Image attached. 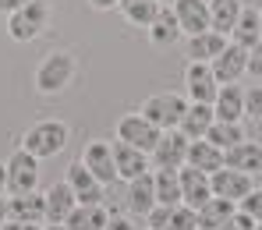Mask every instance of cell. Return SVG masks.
<instances>
[{"label": "cell", "instance_id": "6da1fadb", "mask_svg": "<svg viewBox=\"0 0 262 230\" xmlns=\"http://www.w3.org/2000/svg\"><path fill=\"white\" fill-rule=\"evenodd\" d=\"M50 18H53L50 0H29L21 11L7 14V36L14 43H32L50 29Z\"/></svg>", "mask_w": 262, "mask_h": 230}, {"label": "cell", "instance_id": "7a4b0ae2", "mask_svg": "<svg viewBox=\"0 0 262 230\" xmlns=\"http://www.w3.org/2000/svg\"><path fill=\"white\" fill-rule=\"evenodd\" d=\"M71 78H75V57H71L68 50H53V53H46L43 60H39V67H36V75H32L36 92H43V96H57V92H64L68 85H71Z\"/></svg>", "mask_w": 262, "mask_h": 230}, {"label": "cell", "instance_id": "3957f363", "mask_svg": "<svg viewBox=\"0 0 262 230\" xmlns=\"http://www.w3.org/2000/svg\"><path fill=\"white\" fill-rule=\"evenodd\" d=\"M68 124L64 121H39V124H32L29 131H25V142H21V149L25 152H32L36 159H50V156H57L64 145H68Z\"/></svg>", "mask_w": 262, "mask_h": 230}, {"label": "cell", "instance_id": "277c9868", "mask_svg": "<svg viewBox=\"0 0 262 230\" xmlns=\"http://www.w3.org/2000/svg\"><path fill=\"white\" fill-rule=\"evenodd\" d=\"M184 110H188V99H184V96H177V92H160V96H149L138 113H142L149 124H156L160 131H170V128L181 124Z\"/></svg>", "mask_w": 262, "mask_h": 230}, {"label": "cell", "instance_id": "5b68a950", "mask_svg": "<svg viewBox=\"0 0 262 230\" xmlns=\"http://www.w3.org/2000/svg\"><path fill=\"white\" fill-rule=\"evenodd\" d=\"M188 142H191V138L181 135L177 128L160 131V142H156L152 152H149V163H152L156 170H181L184 159H188Z\"/></svg>", "mask_w": 262, "mask_h": 230}, {"label": "cell", "instance_id": "8992f818", "mask_svg": "<svg viewBox=\"0 0 262 230\" xmlns=\"http://www.w3.org/2000/svg\"><path fill=\"white\" fill-rule=\"evenodd\" d=\"M7 195H29L39 184V159L25 149H18L7 163Z\"/></svg>", "mask_w": 262, "mask_h": 230}, {"label": "cell", "instance_id": "52a82bcc", "mask_svg": "<svg viewBox=\"0 0 262 230\" xmlns=\"http://www.w3.org/2000/svg\"><path fill=\"white\" fill-rule=\"evenodd\" d=\"M184 89H188L191 103H213L220 92V82H216V75H213L209 64L188 60V67H184Z\"/></svg>", "mask_w": 262, "mask_h": 230}, {"label": "cell", "instance_id": "ba28073f", "mask_svg": "<svg viewBox=\"0 0 262 230\" xmlns=\"http://www.w3.org/2000/svg\"><path fill=\"white\" fill-rule=\"evenodd\" d=\"M117 142H128L142 152H152V145L160 142V128L149 124L142 113H128V117L117 121Z\"/></svg>", "mask_w": 262, "mask_h": 230}, {"label": "cell", "instance_id": "9c48e42d", "mask_svg": "<svg viewBox=\"0 0 262 230\" xmlns=\"http://www.w3.org/2000/svg\"><path fill=\"white\" fill-rule=\"evenodd\" d=\"M82 167L96 177L99 184L117 181V167H114V145L110 142H89L82 152Z\"/></svg>", "mask_w": 262, "mask_h": 230}, {"label": "cell", "instance_id": "30bf717a", "mask_svg": "<svg viewBox=\"0 0 262 230\" xmlns=\"http://www.w3.org/2000/svg\"><path fill=\"white\" fill-rule=\"evenodd\" d=\"M181 177V202L191 205V209H202L209 198H213V184H209V174L195 170V167H181L177 170Z\"/></svg>", "mask_w": 262, "mask_h": 230}, {"label": "cell", "instance_id": "8fae6325", "mask_svg": "<svg viewBox=\"0 0 262 230\" xmlns=\"http://www.w3.org/2000/svg\"><path fill=\"white\" fill-rule=\"evenodd\" d=\"M209 67H213V75H216L220 85H230V82H237V78L248 71V50L237 46V43H227L223 53H220Z\"/></svg>", "mask_w": 262, "mask_h": 230}, {"label": "cell", "instance_id": "7c38bea8", "mask_svg": "<svg viewBox=\"0 0 262 230\" xmlns=\"http://www.w3.org/2000/svg\"><path fill=\"white\" fill-rule=\"evenodd\" d=\"M68 184H71V191H75V198L82 205H103V198H106V184L96 181L85 167H82V159L68 167Z\"/></svg>", "mask_w": 262, "mask_h": 230}, {"label": "cell", "instance_id": "4fadbf2b", "mask_svg": "<svg viewBox=\"0 0 262 230\" xmlns=\"http://www.w3.org/2000/svg\"><path fill=\"white\" fill-rule=\"evenodd\" d=\"M209 184H213V195L216 198H230V202H241L255 184H252V174H241V170H230V167H220L216 174H209Z\"/></svg>", "mask_w": 262, "mask_h": 230}, {"label": "cell", "instance_id": "5bb4252c", "mask_svg": "<svg viewBox=\"0 0 262 230\" xmlns=\"http://www.w3.org/2000/svg\"><path fill=\"white\" fill-rule=\"evenodd\" d=\"M114 167H117V181H135L149 174V152L135 149L128 142H114Z\"/></svg>", "mask_w": 262, "mask_h": 230}, {"label": "cell", "instance_id": "9a60e30c", "mask_svg": "<svg viewBox=\"0 0 262 230\" xmlns=\"http://www.w3.org/2000/svg\"><path fill=\"white\" fill-rule=\"evenodd\" d=\"M170 7H174L184 36H199L209 29V0H174Z\"/></svg>", "mask_w": 262, "mask_h": 230}, {"label": "cell", "instance_id": "2e32d148", "mask_svg": "<svg viewBox=\"0 0 262 230\" xmlns=\"http://www.w3.org/2000/svg\"><path fill=\"white\" fill-rule=\"evenodd\" d=\"M43 198H46V223H64L71 216V209L78 205V198H75V191H71L68 181L50 184L43 191Z\"/></svg>", "mask_w": 262, "mask_h": 230}, {"label": "cell", "instance_id": "e0dca14e", "mask_svg": "<svg viewBox=\"0 0 262 230\" xmlns=\"http://www.w3.org/2000/svg\"><path fill=\"white\" fill-rule=\"evenodd\" d=\"M7 220L46 223V198L39 195V191H29V195H11V198H7Z\"/></svg>", "mask_w": 262, "mask_h": 230}, {"label": "cell", "instance_id": "ac0fdd59", "mask_svg": "<svg viewBox=\"0 0 262 230\" xmlns=\"http://www.w3.org/2000/svg\"><path fill=\"white\" fill-rule=\"evenodd\" d=\"M213 113H216V121L241 124V117H245V89H241L237 82H230V85H220L216 99H213Z\"/></svg>", "mask_w": 262, "mask_h": 230}, {"label": "cell", "instance_id": "d6986e66", "mask_svg": "<svg viewBox=\"0 0 262 230\" xmlns=\"http://www.w3.org/2000/svg\"><path fill=\"white\" fill-rule=\"evenodd\" d=\"M184 167H195V170H202V174H216L220 167H223V149H216L209 138H191V142H188V159H184Z\"/></svg>", "mask_w": 262, "mask_h": 230}, {"label": "cell", "instance_id": "ffe728a7", "mask_svg": "<svg viewBox=\"0 0 262 230\" xmlns=\"http://www.w3.org/2000/svg\"><path fill=\"white\" fill-rule=\"evenodd\" d=\"M223 167L241 170V174H259L262 170V145H255V142H237V145L223 149Z\"/></svg>", "mask_w": 262, "mask_h": 230}, {"label": "cell", "instance_id": "44dd1931", "mask_svg": "<svg viewBox=\"0 0 262 230\" xmlns=\"http://www.w3.org/2000/svg\"><path fill=\"white\" fill-rule=\"evenodd\" d=\"M149 32V43L152 46H160V50H167V46H174L184 32H181V25H177V14H174V7H160V14L152 18V25L145 29Z\"/></svg>", "mask_w": 262, "mask_h": 230}, {"label": "cell", "instance_id": "7402d4cb", "mask_svg": "<svg viewBox=\"0 0 262 230\" xmlns=\"http://www.w3.org/2000/svg\"><path fill=\"white\" fill-rule=\"evenodd\" d=\"M216 121V113H213V103H188V110H184V117H181V124H177V131L188 138H206L209 131V124Z\"/></svg>", "mask_w": 262, "mask_h": 230}, {"label": "cell", "instance_id": "603a6c76", "mask_svg": "<svg viewBox=\"0 0 262 230\" xmlns=\"http://www.w3.org/2000/svg\"><path fill=\"white\" fill-rule=\"evenodd\" d=\"M227 46V36H220L213 29L199 32V36H188V57L191 60H202V64H213Z\"/></svg>", "mask_w": 262, "mask_h": 230}, {"label": "cell", "instance_id": "cb8c5ba5", "mask_svg": "<svg viewBox=\"0 0 262 230\" xmlns=\"http://www.w3.org/2000/svg\"><path fill=\"white\" fill-rule=\"evenodd\" d=\"M241 0H209V29L220 36H230V29L241 18Z\"/></svg>", "mask_w": 262, "mask_h": 230}, {"label": "cell", "instance_id": "d4e9b609", "mask_svg": "<svg viewBox=\"0 0 262 230\" xmlns=\"http://www.w3.org/2000/svg\"><path fill=\"white\" fill-rule=\"evenodd\" d=\"M230 43L245 46V50H252L255 43H262V25H259V11H255V7H241L237 25L230 29Z\"/></svg>", "mask_w": 262, "mask_h": 230}, {"label": "cell", "instance_id": "484cf974", "mask_svg": "<svg viewBox=\"0 0 262 230\" xmlns=\"http://www.w3.org/2000/svg\"><path fill=\"white\" fill-rule=\"evenodd\" d=\"M128 205L138 216H145L156 205V181H152V174H142V177L128 181Z\"/></svg>", "mask_w": 262, "mask_h": 230}, {"label": "cell", "instance_id": "4316f807", "mask_svg": "<svg viewBox=\"0 0 262 230\" xmlns=\"http://www.w3.org/2000/svg\"><path fill=\"white\" fill-rule=\"evenodd\" d=\"M106 220H110V213L103 209V205H75L71 209V216L64 220V227L68 230H103L106 227Z\"/></svg>", "mask_w": 262, "mask_h": 230}, {"label": "cell", "instance_id": "83f0119b", "mask_svg": "<svg viewBox=\"0 0 262 230\" xmlns=\"http://www.w3.org/2000/svg\"><path fill=\"white\" fill-rule=\"evenodd\" d=\"M237 202H230V198H209L202 209H199V227L202 230H220L223 223H227V216H234L237 209H234Z\"/></svg>", "mask_w": 262, "mask_h": 230}, {"label": "cell", "instance_id": "f1b7e54d", "mask_svg": "<svg viewBox=\"0 0 262 230\" xmlns=\"http://www.w3.org/2000/svg\"><path fill=\"white\" fill-rule=\"evenodd\" d=\"M160 7H163L160 0H121V7H117V11L128 18L131 25L149 29V25H152V18L160 14Z\"/></svg>", "mask_w": 262, "mask_h": 230}, {"label": "cell", "instance_id": "f546056e", "mask_svg": "<svg viewBox=\"0 0 262 230\" xmlns=\"http://www.w3.org/2000/svg\"><path fill=\"white\" fill-rule=\"evenodd\" d=\"M152 181H156V205H177L181 202V177H177V170H156Z\"/></svg>", "mask_w": 262, "mask_h": 230}, {"label": "cell", "instance_id": "4dcf8cb0", "mask_svg": "<svg viewBox=\"0 0 262 230\" xmlns=\"http://www.w3.org/2000/svg\"><path fill=\"white\" fill-rule=\"evenodd\" d=\"M206 138H209L216 149H230V145L245 142V131H241V124H230V121H213V124H209V131H206Z\"/></svg>", "mask_w": 262, "mask_h": 230}, {"label": "cell", "instance_id": "1f68e13d", "mask_svg": "<svg viewBox=\"0 0 262 230\" xmlns=\"http://www.w3.org/2000/svg\"><path fill=\"white\" fill-rule=\"evenodd\" d=\"M167 230H199V209H191L184 202L170 205V223H167Z\"/></svg>", "mask_w": 262, "mask_h": 230}, {"label": "cell", "instance_id": "d6a6232c", "mask_svg": "<svg viewBox=\"0 0 262 230\" xmlns=\"http://www.w3.org/2000/svg\"><path fill=\"white\" fill-rule=\"evenodd\" d=\"M241 213H248L255 223H262V188H252V191L241 198Z\"/></svg>", "mask_w": 262, "mask_h": 230}, {"label": "cell", "instance_id": "836d02e7", "mask_svg": "<svg viewBox=\"0 0 262 230\" xmlns=\"http://www.w3.org/2000/svg\"><path fill=\"white\" fill-rule=\"evenodd\" d=\"M145 223H149V230H167V223H170V205H152L145 213Z\"/></svg>", "mask_w": 262, "mask_h": 230}, {"label": "cell", "instance_id": "e575fe53", "mask_svg": "<svg viewBox=\"0 0 262 230\" xmlns=\"http://www.w3.org/2000/svg\"><path fill=\"white\" fill-rule=\"evenodd\" d=\"M245 113H252L255 121H262V85H252L245 92Z\"/></svg>", "mask_w": 262, "mask_h": 230}, {"label": "cell", "instance_id": "d590c367", "mask_svg": "<svg viewBox=\"0 0 262 230\" xmlns=\"http://www.w3.org/2000/svg\"><path fill=\"white\" fill-rule=\"evenodd\" d=\"M220 230H255V220L248 213H234V216H227V223Z\"/></svg>", "mask_w": 262, "mask_h": 230}, {"label": "cell", "instance_id": "8d00e7d4", "mask_svg": "<svg viewBox=\"0 0 262 230\" xmlns=\"http://www.w3.org/2000/svg\"><path fill=\"white\" fill-rule=\"evenodd\" d=\"M248 75L262 78V43H255L252 50H248Z\"/></svg>", "mask_w": 262, "mask_h": 230}, {"label": "cell", "instance_id": "74e56055", "mask_svg": "<svg viewBox=\"0 0 262 230\" xmlns=\"http://www.w3.org/2000/svg\"><path fill=\"white\" fill-rule=\"evenodd\" d=\"M0 230H43V223H25V220H4Z\"/></svg>", "mask_w": 262, "mask_h": 230}, {"label": "cell", "instance_id": "f35d334b", "mask_svg": "<svg viewBox=\"0 0 262 230\" xmlns=\"http://www.w3.org/2000/svg\"><path fill=\"white\" fill-rule=\"evenodd\" d=\"M103 230H138V227L131 223L128 216H110V220H106V227H103Z\"/></svg>", "mask_w": 262, "mask_h": 230}, {"label": "cell", "instance_id": "ab89813d", "mask_svg": "<svg viewBox=\"0 0 262 230\" xmlns=\"http://www.w3.org/2000/svg\"><path fill=\"white\" fill-rule=\"evenodd\" d=\"M29 0H0V14H14V11H21Z\"/></svg>", "mask_w": 262, "mask_h": 230}, {"label": "cell", "instance_id": "60d3db41", "mask_svg": "<svg viewBox=\"0 0 262 230\" xmlns=\"http://www.w3.org/2000/svg\"><path fill=\"white\" fill-rule=\"evenodd\" d=\"M89 7L92 11H114V7H121V0H89Z\"/></svg>", "mask_w": 262, "mask_h": 230}, {"label": "cell", "instance_id": "b9f144b4", "mask_svg": "<svg viewBox=\"0 0 262 230\" xmlns=\"http://www.w3.org/2000/svg\"><path fill=\"white\" fill-rule=\"evenodd\" d=\"M4 191H7V167L0 163V195H4Z\"/></svg>", "mask_w": 262, "mask_h": 230}, {"label": "cell", "instance_id": "7bdbcfd3", "mask_svg": "<svg viewBox=\"0 0 262 230\" xmlns=\"http://www.w3.org/2000/svg\"><path fill=\"white\" fill-rule=\"evenodd\" d=\"M7 220V198H0V223Z\"/></svg>", "mask_w": 262, "mask_h": 230}, {"label": "cell", "instance_id": "ee69618b", "mask_svg": "<svg viewBox=\"0 0 262 230\" xmlns=\"http://www.w3.org/2000/svg\"><path fill=\"white\" fill-rule=\"evenodd\" d=\"M43 230H68V227H64V223H46Z\"/></svg>", "mask_w": 262, "mask_h": 230}, {"label": "cell", "instance_id": "f6af8a7d", "mask_svg": "<svg viewBox=\"0 0 262 230\" xmlns=\"http://www.w3.org/2000/svg\"><path fill=\"white\" fill-rule=\"evenodd\" d=\"M255 230H262V223H255Z\"/></svg>", "mask_w": 262, "mask_h": 230}, {"label": "cell", "instance_id": "bcb514c9", "mask_svg": "<svg viewBox=\"0 0 262 230\" xmlns=\"http://www.w3.org/2000/svg\"><path fill=\"white\" fill-rule=\"evenodd\" d=\"M259 25H262V11H259Z\"/></svg>", "mask_w": 262, "mask_h": 230}, {"label": "cell", "instance_id": "7dc6e473", "mask_svg": "<svg viewBox=\"0 0 262 230\" xmlns=\"http://www.w3.org/2000/svg\"><path fill=\"white\" fill-rule=\"evenodd\" d=\"M160 4H163V0H160Z\"/></svg>", "mask_w": 262, "mask_h": 230}, {"label": "cell", "instance_id": "c3c4849f", "mask_svg": "<svg viewBox=\"0 0 262 230\" xmlns=\"http://www.w3.org/2000/svg\"><path fill=\"white\" fill-rule=\"evenodd\" d=\"M199 230H202V227H199Z\"/></svg>", "mask_w": 262, "mask_h": 230}]
</instances>
